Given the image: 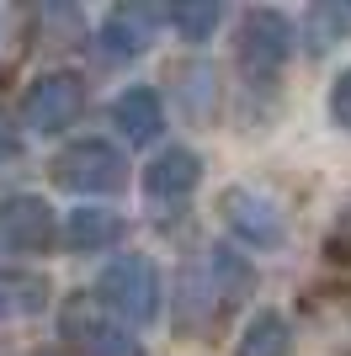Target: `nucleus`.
<instances>
[{
  "label": "nucleus",
  "mask_w": 351,
  "mask_h": 356,
  "mask_svg": "<svg viewBox=\"0 0 351 356\" xmlns=\"http://www.w3.org/2000/svg\"><path fill=\"white\" fill-rule=\"evenodd\" d=\"M96 303L112 309L123 325H149L160 314V271L149 255H117L96 277Z\"/></svg>",
  "instance_id": "obj_1"
},
{
  "label": "nucleus",
  "mask_w": 351,
  "mask_h": 356,
  "mask_svg": "<svg viewBox=\"0 0 351 356\" xmlns=\"http://www.w3.org/2000/svg\"><path fill=\"white\" fill-rule=\"evenodd\" d=\"M58 330L80 356H144V341L133 335V325H123L112 309H102L86 293H75L58 309Z\"/></svg>",
  "instance_id": "obj_2"
},
{
  "label": "nucleus",
  "mask_w": 351,
  "mask_h": 356,
  "mask_svg": "<svg viewBox=\"0 0 351 356\" xmlns=\"http://www.w3.org/2000/svg\"><path fill=\"white\" fill-rule=\"evenodd\" d=\"M54 181L64 192H80V197H112L128 186V160L107 138H80V144H70L54 160Z\"/></svg>",
  "instance_id": "obj_3"
},
{
  "label": "nucleus",
  "mask_w": 351,
  "mask_h": 356,
  "mask_svg": "<svg viewBox=\"0 0 351 356\" xmlns=\"http://www.w3.org/2000/svg\"><path fill=\"white\" fill-rule=\"evenodd\" d=\"M292 22L282 11H245V22H240V32H234V59H240V70L250 74V80H272V74L288 64L292 54Z\"/></svg>",
  "instance_id": "obj_4"
},
{
  "label": "nucleus",
  "mask_w": 351,
  "mask_h": 356,
  "mask_svg": "<svg viewBox=\"0 0 351 356\" xmlns=\"http://www.w3.org/2000/svg\"><path fill=\"white\" fill-rule=\"evenodd\" d=\"M219 213L234 229V239H245L250 250H277L282 239H288V213H282L266 192H256V186H229L224 202H219Z\"/></svg>",
  "instance_id": "obj_5"
},
{
  "label": "nucleus",
  "mask_w": 351,
  "mask_h": 356,
  "mask_svg": "<svg viewBox=\"0 0 351 356\" xmlns=\"http://www.w3.org/2000/svg\"><path fill=\"white\" fill-rule=\"evenodd\" d=\"M80 112H86V80L70 70L43 74L22 102V118H27L32 134H64V128H75Z\"/></svg>",
  "instance_id": "obj_6"
},
{
  "label": "nucleus",
  "mask_w": 351,
  "mask_h": 356,
  "mask_svg": "<svg viewBox=\"0 0 351 356\" xmlns=\"http://www.w3.org/2000/svg\"><path fill=\"white\" fill-rule=\"evenodd\" d=\"M0 239H6L11 250H27V255L48 250V245H54V208L32 192L6 197V202H0Z\"/></svg>",
  "instance_id": "obj_7"
},
{
  "label": "nucleus",
  "mask_w": 351,
  "mask_h": 356,
  "mask_svg": "<svg viewBox=\"0 0 351 356\" xmlns=\"http://www.w3.org/2000/svg\"><path fill=\"white\" fill-rule=\"evenodd\" d=\"M197 181H203V154L197 149H160L155 160L144 165V192L155 197V202H181V197L197 192Z\"/></svg>",
  "instance_id": "obj_8"
},
{
  "label": "nucleus",
  "mask_w": 351,
  "mask_h": 356,
  "mask_svg": "<svg viewBox=\"0 0 351 356\" xmlns=\"http://www.w3.org/2000/svg\"><path fill=\"white\" fill-rule=\"evenodd\" d=\"M112 122L117 134L128 138V144H155L165 134V102L155 86H128L123 96L112 102Z\"/></svg>",
  "instance_id": "obj_9"
},
{
  "label": "nucleus",
  "mask_w": 351,
  "mask_h": 356,
  "mask_svg": "<svg viewBox=\"0 0 351 356\" xmlns=\"http://www.w3.org/2000/svg\"><path fill=\"white\" fill-rule=\"evenodd\" d=\"M203 271H208V287H213L219 314H234L250 293H256V266H250L240 250H229V245H213L208 261H203Z\"/></svg>",
  "instance_id": "obj_10"
},
{
  "label": "nucleus",
  "mask_w": 351,
  "mask_h": 356,
  "mask_svg": "<svg viewBox=\"0 0 351 356\" xmlns=\"http://www.w3.org/2000/svg\"><path fill=\"white\" fill-rule=\"evenodd\" d=\"M149 38H155V11H139V6H123V11H112L102 22V32H96V48H102V59L123 64V59H139L149 48Z\"/></svg>",
  "instance_id": "obj_11"
},
{
  "label": "nucleus",
  "mask_w": 351,
  "mask_h": 356,
  "mask_svg": "<svg viewBox=\"0 0 351 356\" xmlns=\"http://www.w3.org/2000/svg\"><path fill=\"white\" fill-rule=\"evenodd\" d=\"M117 239H123V218H117V213H107V208H75L70 223H64V245H70V250H80V255L112 250Z\"/></svg>",
  "instance_id": "obj_12"
},
{
  "label": "nucleus",
  "mask_w": 351,
  "mask_h": 356,
  "mask_svg": "<svg viewBox=\"0 0 351 356\" xmlns=\"http://www.w3.org/2000/svg\"><path fill=\"white\" fill-rule=\"evenodd\" d=\"M32 22L38 16L27 6H16V0H0V86L22 70L27 59V43H32Z\"/></svg>",
  "instance_id": "obj_13"
},
{
  "label": "nucleus",
  "mask_w": 351,
  "mask_h": 356,
  "mask_svg": "<svg viewBox=\"0 0 351 356\" xmlns=\"http://www.w3.org/2000/svg\"><path fill=\"white\" fill-rule=\"evenodd\" d=\"M351 32V6L341 0H320V6H309L304 11V48L309 54H330V48L346 43Z\"/></svg>",
  "instance_id": "obj_14"
},
{
  "label": "nucleus",
  "mask_w": 351,
  "mask_h": 356,
  "mask_svg": "<svg viewBox=\"0 0 351 356\" xmlns=\"http://www.w3.org/2000/svg\"><path fill=\"white\" fill-rule=\"evenodd\" d=\"M240 356H292V325L277 309H261L240 335Z\"/></svg>",
  "instance_id": "obj_15"
},
{
  "label": "nucleus",
  "mask_w": 351,
  "mask_h": 356,
  "mask_svg": "<svg viewBox=\"0 0 351 356\" xmlns=\"http://www.w3.org/2000/svg\"><path fill=\"white\" fill-rule=\"evenodd\" d=\"M48 303V282L32 277V271H11L0 277V319H27V314H43Z\"/></svg>",
  "instance_id": "obj_16"
},
{
  "label": "nucleus",
  "mask_w": 351,
  "mask_h": 356,
  "mask_svg": "<svg viewBox=\"0 0 351 356\" xmlns=\"http://www.w3.org/2000/svg\"><path fill=\"white\" fill-rule=\"evenodd\" d=\"M219 22H224V6L219 0H181L171 11V27L187 38V43H208L213 32H219Z\"/></svg>",
  "instance_id": "obj_17"
},
{
  "label": "nucleus",
  "mask_w": 351,
  "mask_h": 356,
  "mask_svg": "<svg viewBox=\"0 0 351 356\" xmlns=\"http://www.w3.org/2000/svg\"><path fill=\"white\" fill-rule=\"evenodd\" d=\"M176 80H181V96H187V112L192 118H208V112H213V96H219L213 70H208V64H176Z\"/></svg>",
  "instance_id": "obj_18"
},
{
  "label": "nucleus",
  "mask_w": 351,
  "mask_h": 356,
  "mask_svg": "<svg viewBox=\"0 0 351 356\" xmlns=\"http://www.w3.org/2000/svg\"><path fill=\"white\" fill-rule=\"evenodd\" d=\"M330 118H336V128H346V134H351V70L330 86Z\"/></svg>",
  "instance_id": "obj_19"
},
{
  "label": "nucleus",
  "mask_w": 351,
  "mask_h": 356,
  "mask_svg": "<svg viewBox=\"0 0 351 356\" xmlns=\"http://www.w3.org/2000/svg\"><path fill=\"white\" fill-rule=\"evenodd\" d=\"M16 154H22V138L11 134V122L0 118V160H16Z\"/></svg>",
  "instance_id": "obj_20"
}]
</instances>
